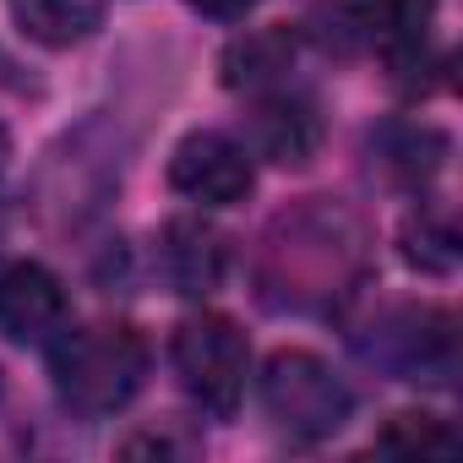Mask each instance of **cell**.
<instances>
[{
	"instance_id": "1",
	"label": "cell",
	"mask_w": 463,
	"mask_h": 463,
	"mask_svg": "<svg viewBox=\"0 0 463 463\" xmlns=\"http://www.w3.org/2000/svg\"><path fill=\"white\" fill-rule=\"evenodd\" d=\"M50 376L55 392L71 414L104 420L126 409L142 382H147V338L131 322H93V327H66L50 344Z\"/></svg>"
},
{
	"instance_id": "2",
	"label": "cell",
	"mask_w": 463,
	"mask_h": 463,
	"mask_svg": "<svg viewBox=\"0 0 463 463\" xmlns=\"http://www.w3.org/2000/svg\"><path fill=\"white\" fill-rule=\"evenodd\" d=\"M360 268V229L338 207H300L284 213L268 246V300L273 306H311L344 289Z\"/></svg>"
},
{
	"instance_id": "3",
	"label": "cell",
	"mask_w": 463,
	"mask_h": 463,
	"mask_svg": "<svg viewBox=\"0 0 463 463\" xmlns=\"http://www.w3.org/2000/svg\"><path fill=\"white\" fill-rule=\"evenodd\" d=\"M262 409H268V420L284 436L322 441V436H333V430L349 425L354 398H349L344 376L322 354H311V349H279L268 360V371H262Z\"/></svg>"
},
{
	"instance_id": "4",
	"label": "cell",
	"mask_w": 463,
	"mask_h": 463,
	"mask_svg": "<svg viewBox=\"0 0 463 463\" xmlns=\"http://www.w3.org/2000/svg\"><path fill=\"white\" fill-rule=\"evenodd\" d=\"M169 354H175V376L196 409H207L213 420H229L241 409L246 376H251V344L229 317H213V311L185 317L175 327Z\"/></svg>"
},
{
	"instance_id": "5",
	"label": "cell",
	"mask_w": 463,
	"mask_h": 463,
	"mask_svg": "<svg viewBox=\"0 0 463 463\" xmlns=\"http://www.w3.org/2000/svg\"><path fill=\"white\" fill-rule=\"evenodd\" d=\"M371 354L398 376V382H430L447 387L458 376V333L452 317L436 306H398L382 317Z\"/></svg>"
},
{
	"instance_id": "6",
	"label": "cell",
	"mask_w": 463,
	"mask_h": 463,
	"mask_svg": "<svg viewBox=\"0 0 463 463\" xmlns=\"http://www.w3.org/2000/svg\"><path fill=\"white\" fill-rule=\"evenodd\" d=\"M169 185L202 207H235L251 196L257 169H251V147H241L223 131H191L175 158H169Z\"/></svg>"
},
{
	"instance_id": "7",
	"label": "cell",
	"mask_w": 463,
	"mask_h": 463,
	"mask_svg": "<svg viewBox=\"0 0 463 463\" xmlns=\"http://www.w3.org/2000/svg\"><path fill=\"white\" fill-rule=\"evenodd\" d=\"M71 327L66 284L39 262H12L0 273V333L23 349H50Z\"/></svg>"
},
{
	"instance_id": "8",
	"label": "cell",
	"mask_w": 463,
	"mask_h": 463,
	"mask_svg": "<svg viewBox=\"0 0 463 463\" xmlns=\"http://www.w3.org/2000/svg\"><path fill=\"white\" fill-rule=\"evenodd\" d=\"M322 147V115L306 93H289L284 82L279 88H262L257 104H251V153L284 164V169H300L311 164V153Z\"/></svg>"
},
{
	"instance_id": "9",
	"label": "cell",
	"mask_w": 463,
	"mask_h": 463,
	"mask_svg": "<svg viewBox=\"0 0 463 463\" xmlns=\"http://www.w3.org/2000/svg\"><path fill=\"white\" fill-rule=\"evenodd\" d=\"M223 262H229V251H223V235L213 223H202V218H169L164 229H158V273H164V284L175 289V295H213L218 289V279H223Z\"/></svg>"
},
{
	"instance_id": "10",
	"label": "cell",
	"mask_w": 463,
	"mask_h": 463,
	"mask_svg": "<svg viewBox=\"0 0 463 463\" xmlns=\"http://www.w3.org/2000/svg\"><path fill=\"white\" fill-rule=\"evenodd\" d=\"M12 12H17L28 39H39L50 50H66V44H82V39L99 33L104 0H12Z\"/></svg>"
},
{
	"instance_id": "11",
	"label": "cell",
	"mask_w": 463,
	"mask_h": 463,
	"mask_svg": "<svg viewBox=\"0 0 463 463\" xmlns=\"http://www.w3.org/2000/svg\"><path fill=\"white\" fill-rule=\"evenodd\" d=\"M430 17H436V0H365L360 28H365L398 66H409V61H420V50H425Z\"/></svg>"
},
{
	"instance_id": "12",
	"label": "cell",
	"mask_w": 463,
	"mask_h": 463,
	"mask_svg": "<svg viewBox=\"0 0 463 463\" xmlns=\"http://www.w3.org/2000/svg\"><path fill=\"white\" fill-rule=\"evenodd\" d=\"M295 66V33L289 28H262L251 39H241L235 50L223 55V82L229 88H279V77Z\"/></svg>"
},
{
	"instance_id": "13",
	"label": "cell",
	"mask_w": 463,
	"mask_h": 463,
	"mask_svg": "<svg viewBox=\"0 0 463 463\" xmlns=\"http://www.w3.org/2000/svg\"><path fill=\"white\" fill-rule=\"evenodd\" d=\"M403 257L420 268V273H452L458 262V235L447 218H414L403 229Z\"/></svg>"
},
{
	"instance_id": "14",
	"label": "cell",
	"mask_w": 463,
	"mask_h": 463,
	"mask_svg": "<svg viewBox=\"0 0 463 463\" xmlns=\"http://www.w3.org/2000/svg\"><path fill=\"white\" fill-rule=\"evenodd\" d=\"M376 441L392 447V452H452L458 447V436L441 420H430V414H392V425Z\"/></svg>"
},
{
	"instance_id": "15",
	"label": "cell",
	"mask_w": 463,
	"mask_h": 463,
	"mask_svg": "<svg viewBox=\"0 0 463 463\" xmlns=\"http://www.w3.org/2000/svg\"><path fill=\"white\" fill-rule=\"evenodd\" d=\"M191 12H202V17H218V23H235V17H246L257 0H185Z\"/></svg>"
}]
</instances>
